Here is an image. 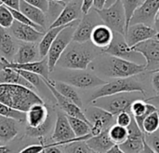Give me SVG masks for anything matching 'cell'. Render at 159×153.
I'll use <instances>...</instances> for the list:
<instances>
[{"label": "cell", "mask_w": 159, "mask_h": 153, "mask_svg": "<svg viewBox=\"0 0 159 153\" xmlns=\"http://www.w3.org/2000/svg\"><path fill=\"white\" fill-rule=\"evenodd\" d=\"M0 103L26 113L32 106L44 104V101L31 89L20 85L0 83Z\"/></svg>", "instance_id": "6da1fadb"}, {"label": "cell", "mask_w": 159, "mask_h": 153, "mask_svg": "<svg viewBox=\"0 0 159 153\" xmlns=\"http://www.w3.org/2000/svg\"><path fill=\"white\" fill-rule=\"evenodd\" d=\"M99 52L91 42L77 43L72 41L61 54L57 65L73 70H86Z\"/></svg>", "instance_id": "7a4b0ae2"}, {"label": "cell", "mask_w": 159, "mask_h": 153, "mask_svg": "<svg viewBox=\"0 0 159 153\" xmlns=\"http://www.w3.org/2000/svg\"><path fill=\"white\" fill-rule=\"evenodd\" d=\"M97 68L101 74L111 79H126L139 75L146 70L145 64H138L117 57L108 56L102 59Z\"/></svg>", "instance_id": "3957f363"}, {"label": "cell", "mask_w": 159, "mask_h": 153, "mask_svg": "<svg viewBox=\"0 0 159 153\" xmlns=\"http://www.w3.org/2000/svg\"><path fill=\"white\" fill-rule=\"evenodd\" d=\"M136 100H144V95L134 92V93H121L110 96L102 97L92 102V106L104 109L111 113L115 117L121 112L130 113V107Z\"/></svg>", "instance_id": "277c9868"}, {"label": "cell", "mask_w": 159, "mask_h": 153, "mask_svg": "<svg viewBox=\"0 0 159 153\" xmlns=\"http://www.w3.org/2000/svg\"><path fill=\"white\" fill-rule=\"evenodd\" d=\"M140 93L145 96V91L143 85L137 81L135 79L131 78H126V79H114L113 80L106 82L104 85L101 86L97 91H95L91 97H90V102L105 97V96H110L121 93Z\"/></svg>", "instance_id": "5b68a950"}, {"label": "cell", "mask_w": 159, "mask_h": 153, "mask_svg": "<svg viewBox=\"0 0 159 153\" xmlns=\"http://www.w3.org/2000/svg\"><path fill=\"white\" fill-rule=\"evenodd\" d=\"M103 24L108 26L114 33L126 35L128 25L125 8L121 0H116L113 5L103 7L101 10H96Z\"/></svg>", "instance_id": "8992f818"}, {"label": "cell", "mask_w": 159, "mask_h": 153, "mask_svg": "<svg viewBox=\"0 0 159 153\" xmlns=\"http://www.w3.org/2000/svg\"><path fill=\"white\" fill-rule=\"evenodd\" d=\"M79 21L80 20L67 24L60 32V34L57 36V37L53 41L52 45L50 46V49L47 55L49 72H52L54 70L61 54L64 52V50L69 46V44L73 41L74 32H75V27L77 26Z\"/></svg>", "instance_id": "52a82bcc"}, {"label": "cell", "mask_w": 159, "mask_h": 153, "mask_svg": "<svg viewBox=\"0 0 159 153\" xmlns=\"http://www.w3.org/2000/svg\"><path fill=\"white\" fill-rule=\"evenodd\" d=\"M91 136H92L89 134L84 137H75L68 122L67 115L62 112H58L54 131L52 134V139L54 140L55 146H66L77 141H86Z\"/></svg>", "instance_id": "ba28073f"}, {"label": "cell", "mask_w": 159, "mask_h": 153, "mask_svg": "<svg viewBox=\"0 0 159 153\" xmlns=\"http://www.w3.org/2000/svg\"><path fill=\"white\" fill-rule=\"evenodd\" d=\"M84 114L90 124V135L92 136H98L102 131L109 129L113 125L114 121L116 122L114 115L95 106L87 108Z\"/></svg>", "instance_id": "9c48e42d"}, {"label": "cell", "mask_w": 159, "mask_h": 153, "mask_svg": "<svg viewBox=\"0 0 159 153\" xmlns=\"http://www.w3.org/2000/svg\"><path fill=\"white\" fill-rule=\"evenodd\" d=\"M131 50L142 54L146 61V70L151 73L159 68V38L155 37L139 43L131 48Z\"/></svg>", "instance_id": "30bf717a"}, {"label": "cell", "mask_w": 159, "mask_h": 153, "mask_svg": "<svg viewBox=\"0 0 159 153\" xmlns=\"http://www.w3.org/2000/svg\"><path fill=\"white\" fill-rule=\"evenodd\" d=\"M101 18L97 14L96 10L89 11L85 14L83 18L79 21L73 36V41L77 43H87L90 41V36L93 29L101 24Z\"/></svg>", "instance_id": "8fae6325"}, {"label": "cell", "mask_w": 159, "mask_h": 153, "mask_svg": "<svg viewBox=\"0 0 159 153\" xmlns=\"http://www.w3.org/2000/svg\"><path fill=\"white\" fill-rule=\"evenodd\" d=\"M81 7H82V0H70L66 2L60 14L49 25L48 29L64 26L75 21L80 20V17L83 14Z\"/></svg>", "instance_id": "7c38bea8"}, {"label": "cell", "mask_w": 159, "mask_h": 153, "mask_svg": "<svg viewBox=\"0 0 159 153\" xmlns=\"http://www.w3.org/2000/svg\"><path fill=\"white\" fill-rule=\"evenodd\" d=\"M63 82H66L72 85L73 87H76L80 89H90L98 86H102L107 81L102 79L94 73L81 70L67 75Z\"/></svg>", "instance_id": "4fadbf2b"}, {"label": "cell", "mask_w": 159, "mask_h": 153, "mask_svg": "<svg viewBox=\"0 0 159 153\" xmlns=\"http://www.w3.org/2000/svg\"><path fill=\"white\" fill-rule=\"evenodd\" d=\"M157 36V31L155 27L146 25L144 23H136L129 26L125 35V38L128 45L132 48L139 43L155 38Z\"/></svg>", "instance_id": "5bb4252c"}, {"label": "cell", "mask_w": 159, "mask_h": 153, "mask_svg": "<svg viewBox=\"0 0 159 153\" xmlns=\"http://www.w3.org/2000/svg\"><path fill=\"white\" fill-rule=\"evenodd\" d=\"M159 10V0H144L143 4L135 10L129 25L136 23H144L153 26L155 18Z\"/></svg>", "instance_id": "9a60e30c"}, {"label": "cell", "mask_w": 159, "mask_h": 153, "mask_svg": "<svg viewBox=\"0 0 159 153\" xmlns=\"http://www.w3.org/2000/svg\"><path fill=\"white\" fill-rule=\"evenodd\" d=\"M0 61H1V64L3 65V67L34 73V74L39 75L44 79H49L48 75H49L50 72H49V69H48V64L47 56L45 58L41 59L40 61H35V62L27 63V64H17V63L8 61L4 57H1Z\"/></svg>", "instance_id": "2e32d148"}, {"label": "cell", "mask_w": 159, "mask_h": 153, "mask_svg": "<svg viewBox=\"0 0 159 153\" xmlns=\"http://www.w3.org/2000/svg\"><path fill=\"white\" fill-rule=\"evenodd\" d=\"M127 129L129 133L128 138L124 143L118 146L126 153H141L143 149L144 133L140 129L133 118Z\"/></svg>", "instance_id": "e0dca14e"}, {"label": "cell", "mask_w": 159, "mask_h": 153, "mask_svg": "<svg viewBox=\"0 0 159 153\" xmlns=\"http://www.w3.org/2000/svg\"><path fill=\"white\" fill-rule=\"evenodd\" d=\"M44 84H46V86L49 89V91L51 92V93L53 94V96L55 97L58 105L60 106V108L65 112V114L69 117H73V118H76V119H80L86 122H88L89 124V122H88L84 111L82 110L81 108H79L78 106H76L75 104L72 103L71 101H69L68 99H66L64 96H62L55 88L54 86L51 84V80L50 79H42ZM90 125V124H89ZM91 128V127H90Z\"/></svg>", "instance_id": "ac0fdd59"}, {"label": "cell", "mask_w": 159, "mask_h": 153, "mask_svg": "<svg viewBox=\"0 0 159 153\" xmlns=\"http://www.w3.org/2000/svg\"><path fill=\"white\" fill-rule=\"evenodd\" d=\"M103 53L108 54L109 56L117 57L125 60L130 61L131 58H134L136 54H139L131 50V48L128 45L125 36L114 33V37L107 49L102 50Z\"/></svg>", "instance_id": "d6986e66"}, {"label": "cell", "mask_w": 159, "mask_h": 153, "mask_svg": "<svg viewBox=\"0 0 159 153\" xmlns=\"http://www.w3.org/2000/svg\"><path fill=\"white\" fill-rule=\"evenodd\" d=\"M10 31L15 38L23 41L24 43H34L38 40H41L45 34L43 32H39L30 25L20 23L17 21H14L10 27Z\"/></svg>", "instance_id": "ffe728a7"}, {"label": "cell", "mask_w": 159, "mask_h": 153, "mask_svg": "<svg viewBox=\"0 0 159 153\" xmlns=\"http://www.w3.org/2000/svg\"><path fill=\"white\" fill-rule=\"evenodd\" d=\"M25 120L28 128L37 129L44 126L49 120L48 111L44 104H35L32 106L25 113Z\"/></svg>", "instance_id": "44dd1931"}, {"label": "cell", "mask_w": 159, "mask_h": 153, "mask_svg": "<svg viewBox=\"0 0 159 153\" xmlns=\"http://www.w3.org/2000/svg\"><path fill=\"white\" fill-rule=\"evenodd\" d=\"M113 37L114 32L105 24L101 23L93 29L90 36V42L97 49L104 50L111 44Z\"/></svg>", "instance_id": "7402d4cb"}, {"label": "cell", "mask_w": 159, "mask_h": 153, "mask_svg": "<svg viewBox=\"0 0 159 153\" xmlns=\"http://www.w3.org/2000/svg\"><path fill=\"white\" fill-rule=\"evenodd\" d=\"M155 111H157V108L152 104L146 103L144 100H136L130 107V114L141 130L145 118Z\"/></svg>", "instance_id": "603a6c76"}, {"label": "cell", "mask_w": 159, "mask_h": 153, "mask_svg": "<svg viewBox=\"0 0 159 153\" xmlns=\"http://www.w3.org/2000/svg\"><path fill=\"white\" fill-rule=\"evenodd\" d=\"M86 144L94 152L106 153L115 144L111 140L108 135V129L102 131L98 136H94L87 139Z\"/></svg>", "instance_id": "cb8c5ba5"}, {"label": "cell", "mask_w": 159, "mask_h": 153, "mask_svg": "<svg viewBox=\"0 0 159 153\" xmlns=\"http://www.w3.org/2000/svg\"><path fill=\"white\" fill-rule=\"evenodd\" d=\"M39 56V51L34 43H22L20 45L15 57L14 63L17 64H27L35 62Z\"/></svg>", "instance_id": "d4e9b609"}, {"label": "cell", "mask_w": 159, "mask_h": 153, "mask_svg": "<svg viewBox=\"0 0 159 153\" xmlns=\"http://www.w3.org/2000/svg\"><path fill=\"white\" fill-rule=\"evenodd\" d=\"M21 13H23L30 21H32L34 23L37 24L38 26L44 28L47 24V16L44 11L41 9L31 6L24 2L23 0L20 1V9Z\"/></svg>", "instance_id": "484cf974"}, {"label": "cell", "mask_w": 159, "mask_h": 153, "mask_svg": "<svg viewBox=\"0 0 159 153\" xmlns=\"http://www.w3.org/2000/svg\"><path fill=\"white\" fill-rule=\"evenodd\" d=\"M0 83L20 85L28 89H31L33 91L35 90V88L32 86L26 79H24L20 73H18L14 69L7 68V67H3V69L0 71Z\"/></svg>", "instance_id": "4316f807"}, {"label": "cell", "mask_w": 159, "mask_h": 153, "mask_svg": "<svg viewBox=\"0 0 159 153\" xmlns=\"http://www.w3.org/2000/svg\"><path fill=\"white\" fill-rule=\"evenodd\" d=\"M0 52L2 57L7 60L11 59L16 54V44L10 34L3 27L0 26Z\"/></svg>", "instance_id": "83f0119b"}, {"label": "cell", "mask_w": 159, "mask_h": 153, "mask_svg": "<svg viewBox=\"0 0 159 153\" xmlns=\"http://www.w3.org/2000/svg\"><path fill=\"white\" fill-rule=\"evenodd\" d=\"M51 84L62 96H64L66 99H68L72 103L75 104L79 108H82V106H83L82 100H81L80 96L78 95L77 92L75 91V87H73L72 85H70L66 82H63V81H53L52 80Z\"/></svg>", "instance_id": "f1b7e54d"}, {"label": "cell", "mask_w": 159, "mask_h": 153, "mask_svg": "<svg viewBox=\"0 0 159 153\" xmlns=\"http://www.w3.org/2000/svg\"><path fill=\"white\" fill-rule=\"evenodd\" d=\"M18 126L16 121L0 116V140L7 142L18 135Z\"/></svg>", "instance_id": "f546056e"}, {"label": "cell", "mask_w": 159, "mask_h": 153, "mask_svg": "<svg viewBox=\"0 0 159 153\" xmlns=\"http://www.w3.org/2000/svg\"><path fill=\"white\" fill-rule=\"evenodd\" d=\"M64 26H60V27H55V28H49L46 34H44L42 39L39 42L38 45V51H39V56L41 59L45 58L48 55V52L50 49V46L52 45L53 41L57 37V36L60 34V32L65 27Z\"/></svg>", "instance_id": "4dcf8cb0"}, {"label": "cell", "mask_w": 159, "mask_h": 153, "mask_svg": "<svg viewBox=\"0 0 159 153\" xmlns=\"http://www.w3.org/2000/svg\"><path fill=\"white\" fill-rule=\"evenodd\" d=\"M67 118L75 137H84L90 134V125L88 122L69 116H67Z\"/></svg>", "instance_id": "1f68e13d"}, {"label": "cell", "mask_w": 159, "mask_h": 153, "mask_svg": "<svg viewBox=\"0 0 159 153\" xmlns=\"http://www.w3.org/2000/svg\"><path fill=\"white\" fill-rule=\"evenodd\" d=\"M108 135L115 145H121L128 138V129L117 124H113L108 129Z\"/></svg>", "instance_id": "d6a6232c"}, {"label": "cell", "mask_w": 159, "mask_h": 153, "mask_svg": "<svg viewBox=\"0 0 159 153\" xmlns=\"http://www.w3.org/2000/svg\"><path fill=\"white\" fill-rule=\"evenodd\" d=\"M142 131L145 134V135H152L156 132L159 131V112L155 111L151 114H149L143 123V127H142Z\"/></svg>", "instance_id": "836d02e7"}, {"label": "cell", "mask_w": 159, "mask_h": 153, "mask_svg": "<svg viewBox=\"0 0 159 153\" xmlns=\"http://www.w3.org/2000/svg\"><path fill=\"white\" fill-rule=\"evenodd\" d=\"M0 116L12 119L16 122H21L25 120V113L19 111L17 109H14L12 108H9L4 104L0 103Z\"/></svg>", "instance_id": "e575fe53"}, {"label": "cell", "mask_w": 159, "mask_h": 153, "mask_svg": "<svg viewBox=\"0 0 159 153\" xmlns=\"http://www.w3.org/2000/svg\"><path fill=\"white\" fill-rule=\"evenodd\" d=\"M143 1L144 0H121L122 5L125 8V12H126L128 28L129 26V22H130L131 17L133 16L135 10L143 4Z\"/></svg>", "instance_id": "d590c367"}, {"label": "cell", "mask_w": 159, "mask_h": 153, "mask_svg": "<svg viewBox=\"0 0 159 153\" xmlns=\"http://www.w3.org/2000/svg\"><path fill=\"white\" fill-rule=\"evenodd\" d=\"M14 21L15 20L9 8L7 7L6 6H1L0 7V26L5 29L10 28Z\"/></svg>", "instance_id": "8d00e7d4"}, {"label": "cell", "mask_w": 159, "mask_h": 153, "mask_svg": "<svg viewBox=\"0 0 159 153\" xmlns=\"http://www.w3.org/2000/svg\"><path fill=\"white\" fill-rule=\"evenodd\" d=\"M66 153H91V150L88 147L85 141H77L65 146Z\"/></svg>", "instance_id": "74e56055"}, {"label": "cell", "mask_w": 159, "mask_h": 153, "mask_svg": "<svg viewBox=\"0 0 159 153\" xmlns=\"http://www.w3.org/2000/svg\"><path fill=\"white\" fill-rule=\"evenodd\" d=\"M16 70L18 73L20 74V76L26 79L32 86H34L35 89L38 88V86L41 84V81H42V78L37 75V74H34V73H31V72H27V71H22V70H17V69H14Z\"/></svg>", "instance_id": "f35d334b"}, {"label": "cell", "mask_w": 159, "mask_h": 153, "mask_svg": "<svg viewBox=\"0 0 159 153\" xmlns=\"http://www.w3.org/2000/svg\"><path fill=\"white\" fill-rule=\"evenodd\" d=\"M50 126H51V123H50V119H49L48 122L40 128L31 129V128L26 127V135L29 136L30 137H42L49 131Z\"/></svg>", "instance_id": "ab89813d"}, {"label": "cell", "mask_w": 159, "mask_h": 153, "mask_svg": "<svg viewBox=\"0 0 159 153\" xmlns=\"http://www.w3.org/2000/svg\"><path fill=\"white\" fill-rule=\"evenodd\" d=\"M144 139L149 147L156 153H159V131L152 134V135H145Z\"/></svg>", "instance_id": "60d3db41"}, {"label": "cell", "mask_w": 159, "mask_h": 153, "mask_svg": "<svg viewBox=\"0 0 159 153\" xmlns=\"http://www.w3.org/2000/svg\"><path fill=\"white\" fill-rule=\"evenodd\" d=\"M132 115L129 112H121L116 116V124L128 128L132 121Z\"/></svg>", "instance_id": "b9f144b4"}, {"label": "cell", "mask_w": 159, "mask_h": 153, "mask_svg": "<svg viewBox=\"0 0 159 153\" xmlns=\"http://www.w3.org/2000/svg\"><path fill=\"white\" fill-rule=\"evenodd\" d=\"M27 4L34 6L44 12H48L50 6V0H23Z\"/></svg>", "instance_id": "7bdbcfd3"}, {"label": "cell", "mask_w": 159, "mask_h": 153, "mask_svg": "<svg viewBox=\"0 0 159 153\" xmlns=\"http://www.w3.org/2000/svg\"><path fill=\"white\" fill-rule=\"evenodd\" d=\"M50 144L48 145H32L28 146L24 149H22L18 153H42L47 148L49 147Z\"/></svg>", "instance_id": "ee69618b"}, {"label": "cell", "mask_w": 159, "mask_h": 153, "mask_svg": "<svg viewBox=\"0 0 159 153\" xmlns=\"http://www.w3.org/2000/svg\"><path fill=\"white\" fill-rule=\"evenodd\" d=\"M93 7V0H82V13L83 15L89 13Z\"/></svg>", "instance_id": "f6af8a7d"}, {"label": "cell", "mask_w": 159, "mask_h": 153, "mask_svg": "<svg viewBox=\"0 0 159 153\" xmlns=\"http://www.w3.org/2000/svg\"><path fill=\"white\" fill-rule=\"evenodd\" d=\"M4 1V6L10 9H20V0H3Z\"/></svg>", "instance_id": "bcb514c9"}, {"label": "cell", "mask_w": 159, "mask_h": 153, "mask_svg": "<svg viewBox=\"0 0 159 153\" xmlns=\"http://www.w3.org/2000/svg\"><path fill=\"white\" fill-rule=\"evenodd\" d=\"M152 85H153L155 91L159 93V71H157V72H153Z\"/></svg>", "instance_id": "7dc6e473"}, {"label": "cell", "mask_w": 159, "mask_h": 153, "mask_svg": "<svg viewBox=\"0 0 159 153\" xmlns=\"http://www.w3.org/2000/svg\"><path fill=\"white\" fill-rule=\"evenodd\" d=\"M107 0H93V9L101 10L105 7Z\"/></svg>", "instance_id": "c3c4849f"}, {"label": "cell", "mask_w": 159, "mask_h": 153, "mask_svg": "<svg viewBox=\"0 0 159 153\" xmlns=\"http://www.w3.org/2000/svg\"><path fill=\"white\" fill-rule=\"evenodd\" d=\"M42 153H62L61 151L57 147V146H54V143L50 144L48 148H47Z\"/></svg>", "instance_id": "681fc988"}, {"label": "cell", "mask_w": 159, "mask_h": 153, "mask_svg": "<svg viewBox=\"0 0 159 153\" xmlns=\"http://www.w3.org/2000/svg\"><path fill=\"white\" fill-rule=\"evenodd\" d=\"M145 102L149 103V104H152V105H154L156 107L159 106V93L157 94V95H155V96H153V97H150V98L146 99Z\"/></svg>", "instance_id": "f907efd6"}, {"label": "cell", "mask_w": 159, "mask_h": 153, "mask_svg": "<svg viewBox=\"0 0 159 153\" xmlns=\"http://www.w3.org/2000/svg\"><path fill=\"white\" fill-rule=\"evenodd\" d=\"M106 153H126L125 151H123L121 149H120V147L118 146V145H115V146H113Z\"/></svg>", "instance_id": "816d5d0a"}, {"label": "cell", "mask_w": 159, "mask_h": 153, "mask_svg": "<svg viewBox=\"0 0 159 153\" xmlns=\"http://www.w3.org/2000/svg\"><path fill=\"white\" fill-rule=\"evenodd\" d=\"M141 153H156L150 147H149V145L146 143V141H145V139H144V141H143V151Z\"/></svg>", "instance_id": "f5cc1de1"}, {"label": "cell", "mask_w": 159, "mask_h": 153, "mask_svg": "<svg viewBox=\"0 0 159 153\" xmlns=\"http://www.w3.org/2000/svg\"><path fill=\"white\" fill-rule=\"evenodd\" d=\"M154 25H155L156 30L157 31V37L159 38V10H158V12H157V16H156V18H155Z\"/></svg>", "instance_id": "db71d44e"}, {"label": "cell", "mask_w": 159, "mask_h": 153, "mask_svg": "<svg viewBox=\"0 0 159 153\" xmlns=\"http://www.w3.org/2000/svg\"><path fill=\"white\" fill-rule=\"evenodd\" d=\"M11 151L8 147L7 146H2L0 145V153H10Z\"/></svg>", "instance_id": "11a10c76"}, {"label": "cell", "mask_w": 159, "mask_h": 153, "mask_svg": "<svg viewBox=\"0 0 159 153\" xmlns=\"http://www.w3.org/2000/svg\"><path fill=\"white\" fill-rule=\"evenodd\" d=\"M50 1H52V2H56V3H59V4H61V5H65L66 4V1L67 0H50ZM70 1V0H69Z\"/></svg>", "instance_id": "9f6ffc18"}, {"label": "cell", "mask_w": 159, "mask_h": 153, "mask_svg": "<svg viewBox=\"0 0 159 153\" xmlns=\"http://www.w3.org/2000/svg\"><path fill=\"white\" fill-rule=\"evenodd\" d=\"M116 0H107V2H106V5H105V7H110L111 5H113L115 2H116Z\"/></svg>", "instance_id": "6f0895ef"}, {"label": "cell", "mask_w": 159, "mask_h": 153, "mask_svg": "<svg viewBox=\"0 0 159 153\" xmlns=\"http://www.w3.org/2000/svg\"><path fill=\"white\" fill-rule=\"evenodd\" d=\"M1 6H4V1L3 0H0V7Z\"/></svg>", "instance_id": "680465c9"}, {"label": "cell", "mask_w": 159, "mask_h": 153, "mask_svg": "<svg viewBox=\"0 0 159 153\" xmlns=\"http://www.w3.org/2000/svg\"><path fill=\"white\" fill-rule=\"evenodd\" d=\"M157 71H159V68L158 69H157V70H155V71H153V72H157ZM153 72H152V73H153Z\"/></svg>", "instance_id": "91938a15"}, {"label": "cell", "mask_w": 159, "mask_h": 153, "mask_svg": "<svg viewBox=\"0 0 159 153\" xmlns=\"http://www.w3.org/2000/svg\"><path fill=\"white\" fill-rule=\"evenodd\" d=\"M91 153H97V152H94V151H91Z\"/></svg>", "instance_id": "94428289"}, {"label": "cell", "mask_w": 159, "mask_h": 153, "mask_svg": "<svg viewBox=\"0 0 159 153\" xmlns=\"http://www.w3.org/2000/svg\"><path fill=\"white\" fill-rule=\"evenodd\" d=\"M0 145H1V143H0Z\"/></svg>", "instance_id": "6125c7cd"}]
</instances>
